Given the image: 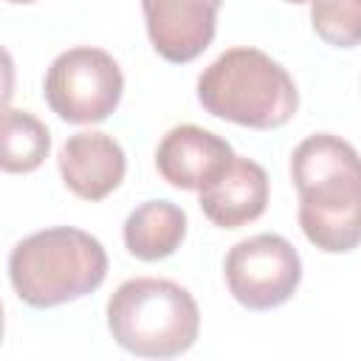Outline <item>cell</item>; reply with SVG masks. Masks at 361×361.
<instances>
[{"mask_svg": "<svg viewBox=\"0 0 361 361\" xmlns=\"http://www.w3.org/2000/svg\"><path fill=\"white\" fill-rule=\"evenodd\" d=\"M299 192V226L319 251L347 254L361 245V155L333 133L307 135L290 155Z\"/></svg>", "mask_w": 361, "mask_h": 361, "instance_id": "cell-1", "label": "cell"}, {"mask_svg": "<svg viewBox=\"0 0 361 361\" xmlns=\"http://www.w3.org/2000/svg\"><path fill=\"white\" fill-rule=\"evenodd\" d=\"M200 107L223 121L276 130L299 110L293 76L259 48H228L197 76Z\"/></svg>", "mask_w": 361, "mask_h": 361, "instance_id": "cell-2", "label": "cell"}, {"mask_svg": "<svg viewBox=\"0 0 361 361\" xmlns=\"http://www.w3.org/2000/svg\"><path fill=\"white\" fill-rule=\"evenodd\" d=\"M107 276L104 245L73 226L23 237L8 254V279L20 302L37 310L59 307L93 293Z\"/></svg>", "mask_w": 361, "mask_h": 361, "instance_id": "cell-3", "label": "cell"}, {"mask_svg": "<svg viewBox=\"0 0 361 361\" xmlns=\"http://www.w3.org/2000/svg\"><path fill=\"white\" fill-rule=\"evenodd\" d=\"M107 330L133 355L175 358L197 341L200 307L172 279L135 276L121 282L107 299Z\"/></svg>", "mask_w": 361, "mask_h": 361, "instance_id": "cell-4", "label": "cell"}, {"mask_svg": "<svg viewBox=\"0 0 361 361\" xmlns=\"http://www.w3.org/2000/svg\"><path fill=\"white\" fill-rule=\"evenodd\" d=\"M124 73L118 62L90 45L62 51L45 71L42 96L68 124H99L121 102Z\"/></svg>", "mask_w": 361, "mask_h": 361, "instance_id": "cell-5", "label": "cell"}, {"mask_svg": "<svg viewBox=\"0 0 361 361\" xmlns=\"http://www.w3.org/2000/svg\"><path fill=\"white\" fill-rule=\"evenodd\" d=\"M223 274L228 293L245 310H274L296 293L302 259L282 234H254L228 248Z\"/></svg>", "mask_w": 361, "mask_h": 361, "instance_id": "cell-6", "label": "cell"}, {"mask_svg": "<svg viewBox=\"0 0 361 361\" xmlns=\"http://www.w3.org/2000/svg\"><path fill=\"white\" fill-rule=\"evenodd\" d=\"M223 0H141L149 42L172 65L197 59L214 39Z\"/></svg>", "mask_w": 361, "mask_h": 361, "instance_id": "cell-7", "label": "cell"}, {"mask_svg": "<svg viewBox=\"0 0 361 361\" xmlns=\"http://www.w3.org/2000/svg\"><path fill=\"white\" fill-rule=\"evenodd\" d=\"M231 158L234 149L223 135L197 124H178L161 138L155 149V169L169 186L200 192L226 169Z\"/></svg>", "mask_w": 361, "mask_h": 361, "instance_id": "cell-8", "label": "cell"}, {"mask_svg": "<svg viewBox=\"0 0 361 361\" xmlns=\"http://www.w3.org/2000/svg\"><path fill=\"white\" fill-rule=\"evenodd\" d=\"M59 175L62 183L82 200H104L127 172V158L121 144L99 130H82L68 135L59 149Z\"/></svg>", "mask_w": 361, "mask_h": 361, "instance_id": "cell-9", "label": "cell"}, {"mask_svg": "<svg viewBox=\"0 0 361 361\" xmlns=\"http://www.w3.org/2000/svg\"><path fill=\"white\" fill-rule=\"evenodd\" d=\"M268 175L265 169L243 155H234L226 169L200 189V212L220 228H240L262 217L268 206Z\"/></svg>", "mask_w": 361, "mask_h": 361, "instance_id": "cell-10", "label": "cell"}, {"mask_svg": "<svg viewBox=\"0 0 361 361\" xmlns=\"http://www.w3.org/2000/svg\"><path fill=\"white\" fill-rule=\"evenodd\" d=\"M186 212L169 200H144L124 220V245L141 262L172 257L186 237Z\"/></svg>", "mask_w": 361, "mask_h": 361, "instance_id": "cell-11", "label": "cell"}, {"mask_svg": "<svg viewBox=\"0 0 361 361\" xmlns=\"http://www.w3.org/2000/svg\"><path fill=\"white\" fill-rule=\"evenodd\" d=\"M51 152L48 127L28 110L6 107L3 113V152L0 166L11 175L34 172Z\"/></svg>", "mask_w": 361, "mask_h": 361, "instance_id": "cell-12", "label": "cell"}, {"mask_svg": "<svg viewBox=\"0 0 361 361\" xmlns=\"http://www.w3.org/2000/svg\"><path fill=\"white\" fill-rule=\"evenodd\" d=\"M310 23L333 48L361 45V0H310Z\"/></svg>", "mask_w": 361, "mask_h": 361, "instance_id": "cell-13", "label": "cell"}, {"mask_svg": "<svg viewBox=\"0 0 361 361\" xmlns=\"http://www.w3.org/2000/svg\"><path fill=\"white\" fill-rule=\"evenodd\" d=\"M8 3H34V0H8Z\"/></svg>", "mask_w": 361, "mask_h": 361, "instance_id": "cell-14", "label": "cell"}, {"mask_svg": "<svg viewBox=\"0 0 361 361\" xmlns=\"http://www.w3.org/2000/svg\"><path fill=\"white\" fill-rule=\"evenodd\" d=\"M285 3H310V0H285Z\"/></svg>", "mask_w": 361, "mask_h": 361, "instance_id": "cell-15", "label": "cell"}]
</instances>
